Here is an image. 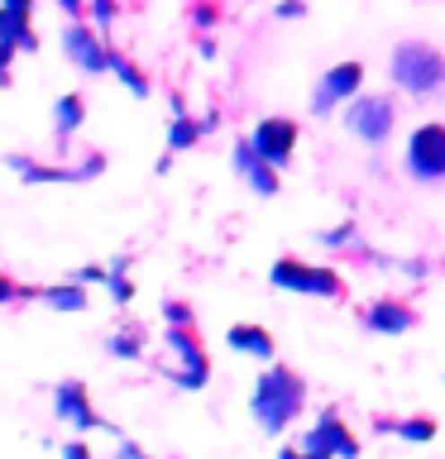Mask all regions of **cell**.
<instances>
[{
    "instance_id": "ffe728a7",
    "label": "cell",
    "mask_w": 445,
    "mask_h": 459,
    "mask_svg": "<svg viewBox=\"0 0 445 459\" xmlns=\"http://www.w3.org/2000/svg\"><path fill=\"white\" fill-rule=\"evenodd\" d=\"M110 72H115V77H120L125 86H129V91H135L139 100L144 96H149V82H144V72L135 67V63H129V57L120 53V48H110Z\"/></svg>"
},
{
    "instance_id": "484cf974",
    "label": "cell",
    "mask_w": 445,
    "mask_h": 459,
    "mask_svg": "<svg viewBox=\"0 0 445 459\" xmlns=\"http://www.w3.org/2000/svg\"><path fill=\"white\" fill-rule=\"evenodd\" d=\"M321 244H330V249H340V244H354V225H340V230H326Z\"/></svg>"
},
{
    "instance_id": "1f68e13d",
    "label": "cell",
    "mask_w": 445,
    "mask_h": 459,
    "mask_svg": "<svg viewBox=\"0 0 445 459\" xmlns=\"http://www.w3.org/2000/svg\"><path fill=\"white\" fill-rule=\"evenodd\" d=\"M120 459H149V455H144L135 440H120Z\"/></svg>"
},
{
    "instance_id": "ac0fdd59",
    "label": "cell",
    "mask_w": 445,
    "mask_h": 459,
    "mask_svg": "<svg viewBox=\"0 0 445 459\" xmlns=\"http://www.w3.org/2000/svg\"><path fill=\"white\" fill-rule=\"evenodd\" d=\"M43 307H53V311H86V282H53V287H43Z\"/></svg>"
},
{
    "instance_id": "83f0119b",
    "label": "cell",
    "mask_w": 445,
    "mask_h": 459,
    "mask_svg": "<svg viewBox=\"0 0 445 459\" xmlns=\"http://www.w3.org/2000/svg\"><path fill=\"white\" fill-rule=\"evenodd\" d=\"M0 5H5L14 20H29V14H34V0H0Z\"/></svg>"
},
{
    "instance_id": "52a82bcc",
    "label": "cell",
    "mask_w": 445,
    "mask_h": 459,
    "mask_svg": "<svg viewBox=\"0 0 445 459\" xmlns=\"http://www.w3.org/2000/svg\"><path fill=\"white\" fill-rule=\"evenodd\" d=\"M301 450L316 455V459H359V440L350 436V426L340 421V411L326 407L321 421L301 436Z\"/></svg>"
},
{
    "instance_id": "4316f807",
    "label": "cell",
    "mask_w": 445,
    "mask_h": 459,
    "mask_svg": "<svg viewBox=\"0 0 445 459\" xmlns=\"http://www.w3.org/2000/svg\"><path fill=\"white\" fill-rule=\"evenodd\" d=\"M72 282H110V268H77Z\"/></svg>"
},
{
    "instance_id": "4dcf8cb0",
    "label": "cell",
    "mask_w": 445,
    "mask_h": 459,
    "mask_svg": "<svg viewBox=\"0 0 445 459\" xmlns=\"http://www.w3.org/2000/svg\"><path fill=\"white\" fill-rule=\"evenodd\" d=\"M10 57H14V48L5 39H0V86H5V72H10Z\"/></svg>"
},
{
    "instance_id": "836d02e7",
    "label": "cell",
    "mask_w": 445,
    "mask_h": 459,
    "mask_svg": "<svg viewBox=\"0 0 445 459\" xmlns=\"http://www.w3.org/2000/svg\"><path fill=\"white\" fill-rule=\"evenodd\" d=\"M57 5H63L67 14H82V5H86V0H57Z\"/></svg>"
},
{
    "instance_id": "f546056e",
    "label": "cell",
    "mask_w": 445,
    "mask_h": 459,
    "mask_svg": "<svg viewBox=\"0 0 445 459\" xmlns=\"http://www.w3.org/2000/svg\"><path fill=\"white\" fill-rule=\"evenodd\" d=\"M63 459H92V450L82 440H72V445H63Z\"/></svg>"
},
{
    "instance_id": "7c38bea8",
    "label": "cell",
    "mask_w": 445,
    "mask_h": 459,
    "mask_svg": "<svg viewBox=\"0 0 445 459\" xmlns=\"http://www.w3.org/2000/svg\"><path fill=\"white\" fill-rule=\"evenodd\" d=\"M254 149L268 158L273 168H287L292 163V149H297V125L287 120V115H268V120L254 125Z\"/></svg>"
},
{
    "instance_id": "d6986e66",
    "label": "cell",
    "mask_w": 445,
    "mask_h": 459,
    "mask_svg": "<svg viewBox=\"0 0 445 459\" xmlns=\"http://www.w3.org/2000/svg\"><path fill=\"white\" fill-rule=\"evenodd\" d=\"M383 430H397V436H402V440H412V445L436 440V421H431V416H407V421H383Z\"/></svg>"
},
{
    "instance_id": "5b68a950",
    "label": "cell",
    "mask_w": 445,
    "mask_h": 459,
    "mask_svg": "<svg viewBox=\"0 0 445 459\" xmlns=\"http://www.w3.org/2000/svg\"><path fill=\"white\" fill-rule=\"evenodd\" d=\"M268 282L283 287V292H301V297H326L336 301L345 292L340 273L336 268H321V264H301V258H278L268 268Z\"/></svg>"
},
{
    "instance_id": "cb8c5ba5",
    "label": "cell",
    "mask_w": 445,
    "mask_h": 459,
    "mask_svg": "<svg viewBox=\"0 0 445 459\" xmlns=\"http://www.w3.org/2000/svg\"><path fill=\"white\" fill-rule=\"evenodd\" d=\"M163 321H168V325H192V307H187V301H168V307H163Z\"/></svg>"
},
{
    "instance_id": "7a4b0ae2",
    "label": "cell",
    "mask_w": 445,
    "mask_h": 459,
    "mask_svg": "<svg viewBox=\"0 0 445 459\" xmlns=\"http://www.w3.org/2000/svg\"><path fill=\"white\" fill-rule=\"evenodd\" d=\"M388 72H393V82L407 96H431V91L445 86V57L431 48V43H422V39L397 43L393 57H388Z\"/></svg>"
},
{
    "instance_id": "8992f818",
    "label": "cell",
    "mask_w": 445,
    "mask_h": 459,
    "mask_svg": "<svg viewBox=\"0 0 445 459\" xmlns=\"http://www.w3.org/2000/svg\"><path fill=\"white\" fill-rule=\"evenodd\" d=\"M393 120H397V110H393V96H379V91H359L350 96V106H345V129H350L354 139H364V143H388V134H393Z\"/></svg>"
},
{
    "instance_id": "603a6c76",
    "label": "cell",
    "mask_w": 445,
    "mask_h": 459,
    "mask_svg": "<svg viewBox=\"0 0 445 459\" xmlns=\"http://www.w3.org/2000/svg\"><path fill=\"white\" fill-rule=\"evenodd\" d=\"M14 297H34V292H29V287H20L10 273H0V307H10Z\"/></svg>"
},
{
    "instance_id": "277c9868",
    "label": "cell",
    "mask_w": 445,
    "mask_h": 459,
    "mask_svg": "<svg viewBox=\"0 0 445 459\" xmlns=\"http://www.w3.org/2000/svg\"><path fill=\"white\" fill-rule=\"evenodd\" d=\"M402 168H407V178L422 182V186L445 182V125L441 120H426V125L412 129L407 153H402Z\"/></svg>"
},
{
    "instance_id": "8fae6325",
    "label": "cell",
    "mask_w": 445,
    "mask_h": 459,
    "mask_svg": "<svg viewBox=\"0 0 445 459\" xmlns=\"http://www.w3.org/2000/svg\"><path fill=\"white\" fill-rule=\"evenodd\" d=\"M230 163H235V172L244 178V186H249L254 196H264V201L278 196V168L254 149V139H240L235 149H230Z\"/></svg>"
},
{
    "instance_id": "44dd1931",
    "label": "cell",
    "mask_w": 445,
    "mask_h": 459,
    "mask_svg": "<svg viewBox=\"0 0 445 459\" xmlns=\"http://www.w3.org/2000/svg\"><path fill=\"white\" fill-rule=\"evenodd\" d=\"M110 297H115V307L135 301V282L125 278V258H115V264H110Z\"/></svg>"
},
{
    "instance_id": "5bb4252c",
    "label": "cell",
    "mask_w": 445,
    "mask_h": 459,
    "mask_svg": "<svg viewBox=\"0 0 445 459\" xmlns=\"http://www.w3.org/2000/svg\"><path fill=\"white\" fill-rule=\"evenodd\" d=\"M359 325H364L369 335H407V330L416 325V311L397 297H383V301H373V307H364Z\"/></svg>"
},
{
    "instance_id": "2e32d148",
    "label": "cell",
    "mask_w": 445,
    "mask_h": 459,
    "mask_svg": "<svg viewBox=\"0 0 445 459\" xmlns=\"http://www.w3.org/2000/svg\"><path fill=\"white\" fill-rule=\"evenodd\" d=\"M230 350H240V354H254V359H273L278 354V340H273V330L264 325H230Z\"/></svg>"
},
{
    "instance_id": "7402d4cb",
    "label": "cell",
    "mask_w": 445,
    "mask_h": 459,
    "mask_svg": "<svg viewBox=\"0 0 445 459\" xmlns=\"http://www.w3.org/2000/svg\"><path fill=\"white\" fill-rule=\"evenodd\" d=\"M106 350H110L115 359H139V340L125 335V330H115V335L106 340Z\"/></svg>"
},
{
    "instance_id": "e0dca14e",
    "label": "cell",
    "mask_w": 445,
    "mask_h": 459,
    "mask_svg": "<svg viewBox=\"0 0 445 459\" xmlns=\"http://www.w3.org/2000/svg\"><path fill=\"white\" fill-rule=\"evenodd\" d=\"M82 120H86V100H82L77 91H67V96L53 100V139H57V143H67L72 134H77Z\"/></svg>"
},
{
    "instance_id": "9a60e30c",
    "label": "cell",
    "mask_w": 445,
    "mask_h": 459,
    "mask_svg": "<svg viewBox=\"0 0 445 459\" xmlns=\"http://www.w3.org/2000/svg\"><path fill=\"white\" fill-rule=\"evenodd\" d=\"M172 125H168V153H187L201 134H211L215 129V115H187L182 100H172Z\"/></svg>"
},
{
    "instance_id": "d6a6232c",
    "label": "cell",
    "mask_w": 445,
    "mask_h": 459,
    "mask_svg": "<svg viewBox=\"0 0 445 459\" xmlns=\"http://www.w3.org/2000/svg\"><path fill=\"white\" fill-rule=\"evenodd\" d=\"M278 459H316V455H307L301 445H297V450H292V445H283V450H278Z\"/></svg>"
},
{
    "instance_id": "f1b7e54d",
    "label": "cell",
    "mask_w": 445,
    "mask_h": 459,
    "mask_svg": "<svg viewBox=\"0 0 445 459\" xmlns=\"http://www.w3.org/2000/svg\"><path fill=\"white\" fill-rule=\"evenodd\" d=\"M307 14V5L301 0H287V5H278V20H301Z\"/></svg>"
},
{
    "instance_id": "30bf717a",
    "label": "cell",
    "mask_w": 445,
    "mask_h": 459,
    "mask_svg": "<svg viewBox=\"0 0 445 459\" xmlns=\"http://www.w3.org/2000/svg\"><path fill=\"white\" fill-rule=\"evenodd\" d=\"M359 86H364V63H336L321 82H316L311 110H316V115H330V110L340 106V100L359 96Z\"/></svg>"
},
{
    "instance_id": "9c48e42d",
    "label": "cell",
    "mask_w": 445,
    "mask_h": 459,
    "mask_svg": "<svg viewBox=\"0 0 445 459\" xmlns=\"http://www.w3.org/2000/svg\"><path fill=\"white\" fill-rule=\"evenodd\" d=\"M5 163H10V172H20L29 186H43V182H92V178H100V172H106V158H100V153L82 158L77 168H57V163L43 168V163H34V158H24V153H10Z\"/></svg>"
},
{
    "instance_id": "3957f363",
    "label": "cell",
    "mask_w": 445,
    "mask_h": 459,
    "mask_svg": "<svg viewBox=\"0 0 445 459\" xmlns=\"http://www.w3.org/2000/svg\"><path fill=\"white\" fill-rule=\"evenodd\" d=\"M168 359H172V368H168V378L187 387V393H196V387H206L211 378V359H206V344L196 340V330L192 325H168Z\"/></svg>"
},
{
    "instance_id": "d4e9b609",
    "label": "cell",
    "mask_w": 445,
    "mask_h": 459,
    "mask_svg": "<svg viewBox=\"0 0 445 459\" xmlns=\"http://www.w3.org/2000/svg\"><path fill=\"white\" fill-rule=\"evenodd\" d=\"M92 20H96V29H110V20H115V0H92Z\"/></svg>"
},
{
    "instance_id": "6da1fadb",
    "label": "cell",
    "mask_w": 445,
    "mask_h": 459,
    "mask_svg": "<svg viewBox=\"0 0 445 459\" xmlns=\"http://www.w3.org/2000/svg\"><path fill=\"white\" fill-rule=\"evenodd\" d=\"M301 407H307V383H301V373H292L287 364H268V373H258V383L249 393V411H254L258 430L283 436V430L301 416Z\"/></svg>"
},
{
    "instance_id": "ba28073f",
    "label": "cell",
    "mask_w": 445,
    "mask_h": 459,
    "mask_svg": "<svg viewBox=\"0 0 445 459\" xmlns=\"http://www.w3.org/2000/svg\"><path fill=\"white\" fill-rule=\"evenodd\" d=\"M63 53L86 72V77H100V72H110L106 29H92V24H77V20H72V24L63 29Z\"/></svg>"
},
{
    "instance_id": "4fadbf2b",
    "label": "cell",
    "mask_w": 445,
    "mask_h": 459,
    "mask_svg": "<svg viewBox=\"0 0 445 459\" xmlns=\"http://www.w3.org/2000/svg\"><path fill=\"white\" fill-rule=\"evenodd\" d=\"M53 416H57V421H67L72 430H100V426H106L96 416L92 397H86V387L77 378H67V383L53 387Z\"/></svg>"
}]
</instances>
